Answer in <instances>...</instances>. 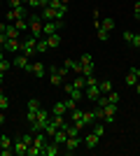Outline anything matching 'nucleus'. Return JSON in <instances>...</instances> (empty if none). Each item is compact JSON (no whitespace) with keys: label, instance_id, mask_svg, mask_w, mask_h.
<instances>
[{"label":"nucleus","instance_id":"obj_1","mask_svg":"<svg viewBox=\"0 0 140 156\" xmlns=\"http://www.w3.org/2000/svg\"><path fill=\"white\" fill-rule=\"evenodd\" d=\"M49 119H52V110H45V107H40V110H38V119L31 124V130H33V133L42 130L47 124H49Z\"/></svg>","mask_w":140,"mask_h":156},{"label":"nucleus","instance_id":"obj_2","mask_svg":"<svg viewBox=\"0 0 140 156\" xmlns=\"http://www.w3.org/2000/svg\"><path fill=\"white\" fill-rule=\"evenodd\" d=\"M42 16L40 14H28V30L33 37H42Z\"/></svg>","mask_w":140,"mask_h":156},{"label":"nucleus","instance_id":"obj_3","mask_svg":"<svg viewBox=\"0 0 140 156\" xmlns=\"http://www.w3.org/2000/svg\"><path fill=\"white\" fill-rule=\"evenodd\" d=\"M28 14H31V7L28 5H19V7H9V12L5 14V19H9L14 23L16 19H26Z\"/></svg>","mask_w":140,"mask_h":156},{"label":"nucleus","instance_id":"obj_4","mask_svg":"<svg viewBox=\"0 0 140 156\" xmlns=\"http://www.w3.org/2000/svg\"><path fill=\"white\" fill-rule=\"evenodd\" d=\"M63 28V21H45L42 23V37H49L54 33H59Z\"/></svg>","mask_w":140,"mask_h":156},{"label":"nucleus","instance_id":"obj_5","mask_svg":"<svg viewBox=\"0 0 140 156\" xmlns=\"http://www.w3.org/2000/svg\"><path fill=\"white\" fill-rule=\"evenodd\" d=\"M80 63H82V75H84V77L93 75V56H91V54H82Z\"/></svg>","mask_w":140,"mask_h":156},{"label":"nucleus","instance_id":"obj_6","mask_svg":"<svg viewBox=\"0 0 140 156\" xmlns=\"http://www.w3.org/2000/svg\"><path fill=\"white\" fill-rule=\"evenodd\" d=\"M35 44H38V37H33V35L26 37L23 42H21V54H23V56H33V54H38V51H35Z\"/></svg>","mask_w":140,"mask_h":156},{"label":"nucleus","instance_id":"obj_7","mask_svg":"<svg viewBox=\"0 0 140 156\" xmlns=\"http://www.w3.org/2000/svg\"><path fill=\"white\" fill-rule=\"evenodd\" d=\"M80 144H82V137H80V135H68V140H66V144H63V147H66L68 154H75V151L80 149Z\"/></svg>","mask_w":140,"mask_h":156},{"label":"nucleus","instance_id":"obj_8","mask_svg":"<svg viewBox=\"0 0 140 156\" xmlns=\"http://www.w3.org/2000/svg\"><path fill=\"white\" fill-rule=\"evenodd\" d=\"M21 49V40H14V37H7V42L2 44V51L5 54H16Z\"/></svg>","mask_w":140,"mask_h":156},{"label":"nucleus","instance_id":"obj_9","mask_svg":"<svg viewBox=\"0 0 140 156\" xmlns=\"http://www.w3.org/2000/svg\"><path fill=\"white\" fill-rule=\"evenodd\" d=\"M26 72H31L33 77H45V72H47V65L38 61V63H31V65H28V70H26Z\"/></svg>","mask_w":140,"mask_h":156},{"label":"nucleus","instance_id":"obj_10","mask_svg":"<svg viewBox=\"0 0 140 156\" xmlns=\"http://www.w3.org/2000/svg\"><path fill=\"white\" fill-rule=\"evenodd\" d=\"M63 91H66L70 98H75L77 103L84 98V91H82V89H77V86H73V84H63Z\"/></svg>","mask_w":140,"mask_h":156},{"label":"nucleus","instance_id":"obj_11","mask_svg":"<svg viewBox=\"0 0 140 156\" xmlns=\"http://www.w3.org/2000/svg\"><path fill=\"white\" fill-rule=\"evenodd\" d=\"M98 142H100V137L96 135V133H93V130H89L87 135L82 137V144H87L89 149H93V147H98Z\"/></svg>","mask_w":140,"mask_h":156},{"label":"nucleus","instance_id":"obj_12","mask_svg":"<svg viewBox=\"0 0 140 156\" xmlns=\"http://www.w3.org/2000/svg\"><path fill=\"white\" fill-rule=\"evenodd\" d=\"M82 117H84V112H82L80 107H75V110L70 112V119H73V124L77 126V128H80V130H84V128H87V126H84V121H82Z\"/></svg>","mask_w":140,"mask_h":156},{"label":"nucleus","instance_id":"obj_13","mask_svg":"<svg viewBox=\"0 0 140 156\" xmlns=\"http://www.w3.org/2000/svg\"><path fill=\"white\" fill-rule=\"evenodd\" d=\"M100 96H103V93H100L98 84H93V86H87V89H84V98H89L91 103H96V100H98Z\"/></svg>","mask_w":140,"mask_h":156},{"label":"nucleus","instance_id":"obj_14","mask_svg":"<svg viewBox=\"0 0 140 156\" xmlns=\"http://www.w3.org/2000/svg\"><path fill=\"white\" fill-rule=\"evenodd\" d=\"M40 16H42V21H56V9L47 5V7L40 9Z\"/></svg>","mask_w":140,"mask_h":156},{"label":"nucleus","instance_id":"obj_15","mask_svg":"<svg viewBox=\"0 0 140 156\" xmlns=\"http://www.w3.org/2000/svg\"><path fill=\"white\" fill-rule=\"evenodd\" d=\"M54 142L59 144V147H63V144H66V140H68V130L66 128H59L56 130V133H54V137H52Z\"/></svg>","mask_w":140,"mask_h":156},{"label":"nucleus","instance_id":"obj_16","mask_svg":"<svg viewBox=\"0 0 140 156\" xmlns=\"http://www.w3.org/2000/svg\"><path fill=\"white\" fill-rule=\"evenodd\" d=\"M26 151H28V144L21 140V137H16L14 140V154L16 156H26Z\"/></svg>","mask_w":140,"mask_h":156},{"label":"nucleus","instance_id":"obj_17","mask_svg":"<svg viewBox=\"0 0 140 156\" xmlns=\"http://www.w3.org/2000/svg\"><path fill=\"white\" fill-rule=\"evenodd\" d=\"M49 72H52V84H54V86H61V84H63V79H66V77L59 72V68H56V65H52V70H49Z\"/></svg>","mask_w":140,"mask_h":156},{"label":"nucleus","instance_id":"obj_18","mask_svg":"<svg viewBox=\"0 0 140 156\" xmlns=\"http://www.w3.org/2000/svg\"><path fill=\"white\" fill-rule=\"evenodd\" d=\"M66 112H68V107H66V103H63V100L54 103V107H52V114H56V117H66Z\"/></svg>","mask_w":140,"mask_h":156},{"label":"nucleus","instance_id":"obj_19","mask_svg":"<svg viewBox=\"0 0 140 156\" xmlns=\"http://www.w3.org/2000/svg\"><path fill=\"white\" fill-rule=\"evenodd\" d=\"M47 47H49V49L61 47V35H59V33H54V35H49V37H47Z\"/></svg>","mask_w":140,"mask_h":156},{"label":"nucleus","instance_id":"obj_20","mask_svg":"<svg viewBox=\"0 0 140 156\" xmlns=\"http://www.w3.org/2000/svg\"><path fill=\"white\" fill-rule=\"evenodd\" d=\"M28 56H23V54H21V56H16V58H14V68H21V70H28Z\"/></svg>","mask_w":140,"mask_h":156},{"label":"nucleus","instance_id":"obj_21","mask_svg":"<svg viewBox=\"0 0 140 156\" xmlns=\"http://www.w3.org/2000/svg\"><path fill=\"white\" fill-rule=\"evenodd\" d=\"M82 121H84V126H93L98 119H96V112L93 110H89V112H84V117H82Z\"/></svg>","mask_w":140,"mask_h":156},{"label":"nucleus","instance_id":"obj_22","mask_svg":"<svg viewBox=\"0 0 140 156\" xmlns=\"http://www.w3.org/2000/svg\"><path fill=\"white\" fill-rule=\"evenodd\" d=\"M5 35H7V37L19 40V37H21V30H16V26H14V23H7V28H5Z\"/></svg>","mask_w":140,"mask_h":156},{"label":"nucleus","instance_id":"obj_23","mask_svg":"<svg viewBox=\"0 0 140 156\" xmlns=\"http://www.w3.org/2000/svg\"><path fill=\"white\" fill-rule=\"evenodd\" d=\"M138 79H140V77L135 75V68H131V70L126 72V84H128V86H135V84H138Z\"/></svg>","mask_w":140,"mask_h":156},{"label":"nucleus","instance_id":"obj_24","mask_svg":"<svg viewBox=\"0 0 140 156\" xmlns=\"http://www.w3.org/2000/svg\"><path fill=\"white\" fill-rule=\"evenodd\" d=\"M35 51H38V54H47V51H49V47H47V37H38Z\"/></svg>","mask_w":140,"mask_h":156},{"label":"nucleus","instance_id":"obj_25","mask_svg":"<svg viewBox=\"0 0 140 156\" xmlns=\"http://www.w3.org/2000/svg\"><path fill=\"white\" fill-rule=\"evenodd\" d=\"M66 68H68V70H75L77 75H82V63H80V61H70V58H68L66 61Z\"/></svg>","mask_w":140,"mask_h":156},{"label":"nucleus","instance_id":"obj_26","mask_svg":"<svg viewBox=\"0 0 140 156\" xmlns=\"http://www.w3.org/2000/svg\"><path fill=\"white\" fill-rule=\"evenodd\" d=\"M49 121H52V124L56 126V128H66V126H68L66 117H56V114H52V119H49Z\"/></svg>","mask_w":140,"mask_h":156},{"label":"nucleus","instance_id":"obj_27","mask_svg":"<svg viewBox=\"0 0 140 156\" xmlns=\"http://www.w3.org/2000/svg\"><path fill=\"white\" fill-rule=\"evenodd\" d=\"M0 149H14V147H12V137L5 135V133L0 135Z\"/></svg>","mask_w":140,"mask_h":156},{"label":"nucleus","instance_id":"obj_28","mask_svg":"<svg viewBox=\"0 0 140 156\" xmlns=\"http://www.w3.org/2000/svg\"><path fill=\"white\" fill-rule=\"evenodd\" d=\"M73 86H77V89L84 91V89H87V77H84V75H77V77L73 79Z\"/></svg>","mask_w":140,"mask_h":156},{"label":"nucleus","instance_id":"obj_29","mask_svg":"<svg viewBox=\"0 0 140 156\" xmlns=\"http://www.w3.org/2000/svg\"><path fill=\"white\" fill-rule=\"evenodd\" d=\"M103 110H105V117H114V114H117V110H119V105H114V103H107L105 107H103ZM103 117V119H105Z\"/></svg>","mask_w":140,"mask_h":156},{"label":"nucleus","instance_id":"obj_30","mask_svg":"<svg viewBox=\"0 0 140 156\" xmlns=\"http://www.w3.org/2000/svg\"><path fill=\"white\" fill-rule=\"evenodd\" d=\"M98 89H100V93H110L112 91V82H110V79H103V82H98Z\"/></svg>","mask_w":140,"mask_h":156},{"label":"nucleus","instance_id":"obj_31","mask_svg":"<svg viewBox=\"0 0 140 156\" xmlns=\"http://www.w3.org/2000/svg\"><path fill=\"white\" fill-rule=\"evenodd\" d=\"M47 5H49V0H31V2H28L31 9H42V7H47Z\"/></svg>","mask_w":140,"mask_h":156},{"label":"nucleus","instance_id":"obj_32","mask_svg":"<svg viewBox=\"0 0 140 156\" xmlns=\"http://www.w3.org/2000/svg\"><path fill=\"white\" fill-rule=\"evenodd\" d=\"M100 28H103V30H114V19H110V16H107V19H103L100 21Z\"/></svg>","mask_w":140,"mask_h":156},{"label":"nucleus","instance_id":"obj_33","mask_svg":"<svg viewBox=\"0 0 140 156\" xmlns=\"http://www.w3.org/2000/svg\"><path fill=\"white\" fill-rule=\"evenodd\" d=\"M19 137H21V140H23V142L28 144V147H31V144L35 142V133H33V130H31V133H21Z\"/></svg>","mask_w":140,"mask_h":156},{"label":"nucleus","instance_id":"obj_34","mask_svg":"<svg viewBox=\"0 0 140 156\" xmlns=\"http://www.w3.org/2000/svg\"><path fill=\"white\" fill-rule=\"evenodd\" d=\"M14 26H16V30H21V33L28 30V16H26V19H16V21H14Z\"/></svg>","mask_w":140,"mask_h":156},{"label":"nucleus","instance_id":"obj_35","mask_svg":"<svg viewBox=\"0 0 140 156\" xmlns=\"http://www.w3.org/2000/svg\"><path fill=\"white\" fill-rule=\"evenodd\" d=\"M91 130H93V133H96L98 137H103V135H105V124H93V126H91Z\"/></svg>","mask_w":140,"mask_h":156},{"label":"nucleus","instance_id":"obj_36","mask_svg":"<svg viewBox=\"0 0 140 156\" xmlns=\"http://www.w3.org/2000/svg\"><path fill=\"white\" fill-rule=\"evenodd\" d=\"M38 110H40V100L31 98V100H28V112H38Z\"/></svg>","mask_w":140,"mask_h":156},{"label":"nucleus","instance_id":"obj_37","mask_svg":"<svg viewBox=\"0 0 140 156\" xmlns=\"http://www.w3.org/2000/svg\"><path fill=\"white\" fill-rule=\"evenodd\" d=\"M105 96H107V103H114V105H119V100H121V98H119V93H114V91L105 93Z\"/></svg>","mask_w":140,"mask_h":156},{"label":"nucleus","instance_id":"obj_38","mask_svg":"<svg viewBox=\"0 0 140 156\" xmlns=\"http://www.w3.org/2000/svg\"><path fill=\"white\" fill-rule=\"evenodd\" d=\"M63 103H66V107H68V112H73V110H75V107H77V100H75V98H70V96H68V98H66V100H63Z\"/></svg>","mask_w":140,"mask_h":156},{"label":"nucleus","instance_id":"obj_39","mask_svg":"<svg viewBox=\"0 0 140 156\" xmlns=\"http://www.w3.org/2000/svg\"><path fill=\"white\" fill-rule=\"evenodd\" d=\"M42 130H45V133H47V135H49V137H54V133H56V130H59V128H56V126H54L52 121H49V124H47V126H45V128H42Z\"/></svg>","mask_w":140,"mask_h":156},{"label":"nucleus","instance_id":"obj_40","mask_svg":"<svg viewBox=\"0 0 140 156\" xmlns=\"http://www.w3.org/2000/svg\"><path fill=\"white\" fill-rule=\"evenodd\" d=\"M40 154H42V149H40V147H35V144H31L28 151H26V156H40Z\"/></svg>","mask_w":140,"mask_h":156},{"label":"nucleus","instance_id":"obj_41","mask_svg":"<svg viewBox=\"0 0 140 156\" xmlns=\"http://www.w3.org/2000/svg\"><path fill=\"white\" fill-rule=\"evenodd\" d=\"M7 107H9V98H7V96H5V93H2V96H0V110L5 112V110H7Z\"/></svg>","mask_w":140,"mask_h":156},{"label":"nucleus","instance_id":"obj_42","mask_svg":"<svg viewBox=\"0 0 140 156\" xmlns=\"http://www.w3.org/2000/svg\"><path fill=\"white\" fill-rule=\"evenodd\" d=\"M9 68H12V63H9L7 58H2V61H0V72H2V75H5V72L9 70Z\"/></svg>","mask_w":140,"mask_h":156},{"label":"nucleus","instance_id":"obj_43","mask_svg":"<svg viewBox=\"0 0 140 156\" xmlns=\"http://www.w3.org/2000/svg\"><path fill=\"white\" fill-rule=\"evenodd\" d=\"M133 35H135V33H131V30H124V33H121V37H124V42H126V44H131Z\"/></svg>","mask_w":140,"mask_h":156},{"label":"nucleus","instance_id":"obj_44","mask_svg":"<svg viewBox=\"0 0 140 156\" xmlns=\"http://www.w3.org/2000/svg\"><path fill=\"white\" fill-rule=\"evenodd\" d=\"M131 47H133V49H140V33H135V35H133V40H131Z\"/></svg>","mask_w":140,"mask_h":156},{"label":"nucleus","instance_id":"obj_45","mask_svg":"<svg viewBox=\"0 0 140 156\" xmlns=\"http://www.w3.org/2000/svg\"><path fill=\"white\" fill-rule=\"evenodd\" d=\"M107 35H110V33H107V30H103V28L98 26V40H100V42H105V40H107Z\"/></svg>","mask_w":140,"mask_h":156},{"label":"nucleus","instance_id":"obj_46","mask_svg":"<svg viewBox=\"0 0 140 156\" xmlns=\"http://www.w3.org/2000/svg\"><path fill=\"white\" fill-rule=\"evenodd\" d=\"M133 16H135V19H140V0L133 5Z\"/></svg>","mask_w":140,"mask_h":156},{"label":"nucleus","instance_id":"obj_47","mask_svg":"<svg viewBox=\"0 0 140 156\" xmlns=\"http://www.w3.org/2000/svg\"><path fill=\"white\" fill-rule=\"evenodd\" d=\"M7 2H9V7H19V5H23L21 0H7Z\"/></svg>","mask_w":140,"mask_h":156},{"label":"nucleus","instance_id":"obj_48","mask_svg":"<svg viewBox=\"0 0 140 156\" xmlns=\"http://www.w3.org/2000/svg\"><path fill=\"white\" fill-rule=\"evenodd\" d=\"M5 124V114H2V110H0V126Z\"/></svg>","mask_w":140,"mask_h":156},{"label":"nucleus","instance_id":"obj_49","mask_svg":"<svg viewBox=\"0 0 140 156\" xmlns=\"http://www.w3.org/2000/svg\"><path fill=\"white\" fill-rule=\"evenodd\" d=\"M5 28H7V23H2V21H0V33H5Z\"/></svg>","mask_w":140,"mask_h":156},{"label":"nucleus","instance_id":"obj_50","mask_svg":"<svg viewBox=\"0 0 140 156\" xmlns=\"http://www.w3.org/2000/svg\"><path fill=\"white\" fill-rule=\"evenodd\" d=\"M2 58H5V51H2V49H0V61H2Z\"/></svg>","mask_w":140,"mask_h":156},{"label":"nucleus","instance_id":"obj_51","mask_svg":"<svg viewBox=\"0 0 140 156\" xmlns=\"http://www.w3.org/2000/svg\"><path fill=\"white\" fill-rule=\"evenodd\" d=\"M135 75H138V77H140V68H138V65H135Z\"/></svg>","mask_w":140,"mask_h":156},{"label":"nucleus","instance_id":"obj_52","mask_svg":"<svg viewBox=\"0 0 140 156\" xmlns=\"http://www.w3.org/2000/svg\"><path fill=\"white\" fill-rule=\"evenodd\" d=\"M135 91H138V93H140V82H138V84H135Z\"/></svg>","mask_w":140,"mask_h":156},{"label":"nucleus","instance_id":"obj_53","mask_svg":"<svg viewBox=\"0 0 140 156\" xmlns=\"http://www.w3.org/2000/svg\"><path fill=\"white\" fill-rule=\"evenodd\" d=\"M21 2H23V5H28V2H31V0H21Z\"/></svg>","mask_w":140,"mask_h":156},{"label":"nucleus","instance_id":"obj_54","mask_svg":"<svg viewBox=\"0 0 140 156\" xmlns=\"http://www.w3.org/2000/svg\"><path fill=\"white\" fill-rule=\"evenodd\" d=\"M0 86H2V75H0Z\"/></svg>","mask_w":140,"mask_h":156}]
</instances>
